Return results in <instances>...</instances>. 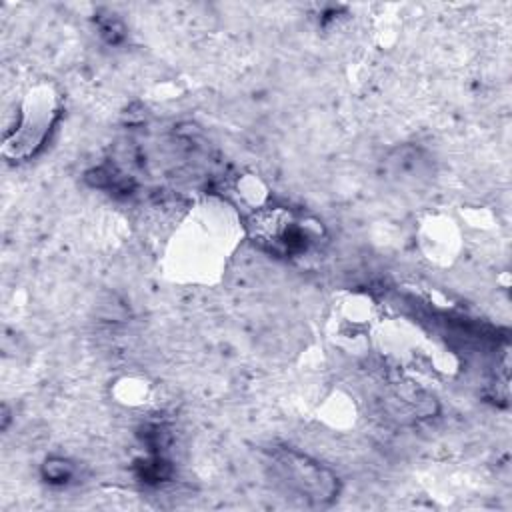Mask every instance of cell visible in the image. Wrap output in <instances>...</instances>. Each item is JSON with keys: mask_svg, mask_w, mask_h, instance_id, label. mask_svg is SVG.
<instances>
[{"mask_svg": "<svg viewBox=\"0 0 512 512\" xmlns=\"http://www.w3.org/2000/svg\"><path fill=\"white\" fill-rule=\"evenodd\" d=\"M264 464L278 488L306 504L326 506L338 494V478L302 452L274 446L266 452Z\"/></svg>", "mask_w": 512, "mask_h": 512, "instance_id": "1", "label": "cell"}, {"mask_svg": "<svg viewBox=\"0 0 512 512\" xmlns=\"http://www.w3.org/2000/svg\"><path fill=\"white\" fill-rule=\"evenodd\" d=\"M56 96L50 86L34 88L24 102L20 124L14 134L6 140V154L14 158H26L44 142L52 120L56 116Z\"/></svg>", "mask_w": 512, "mask_h": 512, "instance_id": "2", "label": "cell"}, {"mask_svg": "<svg viewBox=\"0 0 512 512\" xmlns=\"http://www.w3.org/2000/svg\"><path fill=\"white\" fill-rule=\"evenodd\" d=\"M46 476L50 482H66L72 476V470L66 462H46Z\"/></svg>", "mask_w": 512, "mask_h": 512, "instance_id": "3", "label": "cell"}]
</instances>
